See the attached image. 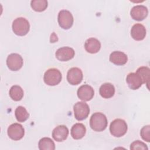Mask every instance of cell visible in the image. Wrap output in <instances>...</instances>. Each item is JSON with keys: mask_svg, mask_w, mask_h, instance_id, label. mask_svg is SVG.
<instances>
[{"mask_svg": "<svg viewBox=\"0 0 150 150\" xmlns=\"http://www.w3.org/2000/svg\"><path fill=\"white\" fill-rule=\"evenodd\" d=\"M107 124L106 116L101 112L94 113L90 120V127L93 130L97 132L104 131L107 128Z\"/></svg>", "mask_w": 150, "mask_h": 150, "instance_id": "cell-1", "label": "cell"}, {"mask_svg": "<svg viewBox=\"0 0 150 150\" xmlns=\"http://www.w3.org/2000/svg\"><path fill=\"white\" fill-rule=\"evenodd\" d=\"M12 27L15 34L18 36H25L29 31L30 24L25 18L19 17L13 21Z\"/></svg>", "mask_w": 150, "mask_h": 150, "instance_id": "cell-2", "label": "cell"}, {"mask_svg": "<svg viewBox=\"0 0 150 150\" xmlns=\"http://www.w3.org/2000/svg\"><path fill=\"white\" fill-rule=\"evenodd\" d=\"M128 127L126 122L122 119H115L111 122L110 126L111 134L115 137H121L127 131Z\"/></svg>", "mask_w": 150, "mask_h": 150, "instance_id": "cell-3", "label": "cell"}, {"mask_svg": "<svg viewBox=\"0 0 150 150\" xmlns=\"http://www.w3.org/2000/svg\"><path fill=\"white\" fill-rule=\"evenodd\" d=\"M62 79L61 72L57 69L52 68L46 70L43 76L44 82L48 86H54L60 83Z\"/></svg>", "mask_w": 150, "mask_h": 150, "instance_id": "cell-4", "label": "cell"}, {"mask_svg": "<svg viewBox=\"0 0 150 150\" xmlns=\"http://www.w3.org/2000/svg\"><path fill=\"white\" fill-rule=\"evenodd\" d=\"M73 110L74 117L78 121L84 120L90 114L88 105L83 101L77 102L73 106Z\"/></svg>", "mask_w": 150, "mask_h": 150, "instance_id": "cell-5", "label": "cell"}, {"mask_svg": "<svg viewBox=\"0 0 150 150\" xmlns=\"http://www.w3.org/2000/svg\"><path fill=\"white\" fill-rule=\"evenodd\" d=\"M59 26L63 29H70L73 24V16L71 13L67 10H62L59 12L57 16Z\"/></svg>", "mask_w": 150, "mask_h": 150, "instance_id": "cell-6", "label": "cell"}, {"mask_svg": "<svg viewBox=\"0 0 150 150\" xmlns=\"http://www.w3.org/2000/svg\"><path fill=\"white\" fill-rule=\"evenodd\" d=\"M23 61L22 56L18 53H11L6 59V65L12 71H18L23 66Z\"/></svg>", "mask_w": 150, "mask_h": 150, "instance_id": "cell-7", "label": "cell"}, {"mask_svg": "<svg viewBox=\"0 0 150 150\" xmlns=\"http://www.w3.org/2000/svg\"><path fill=\"white\" fill-rule=\"evenodd\" d=\"M7 133L9 137L14 141L21 139L25 135V130L22 125L13 123L8 128Z\"/></svg>", "mask_w": 150, "mask_h": 150, "instance_id": "cell-8", "label": "cell"}, {"mask_svg": "<svg viewBox=\"0 0 150 150\" xmlns=\"http://www.w3.org/2000/svg\"><path fill=\"white\" fill-rule=\"evenodd\" d=\"M83 72L78 67L70 69L67 74V80L69 83L73 86L80 84L83 80Z\"/></svg>", "mask_w": 150, "mask_h": 150, "instance_id": "cell-9", "label": "cell"}, {"mask_svg": "<svg viewBox=\"0 0 150 150\" xmlns=\"http://www.w3.org/2000/svg\"><path fill=\"white\" fill-rule=\"evenodd\" d=\"M75 52L70 47L64 46L58 49L56 53V57L60 61L66 62L73 59L74 56Z\"/></svg>", "mask_w": 150, "mask_h": 150, "instance_id": "cell-10", "label": "cell"}, {"mask_svg": "<svg viewBox=\"0 0 150 150\" xmlns=\"http://www.w3.org/2000/svg\"><path fill=\"white\" fill-rule=\"evenodd\" d=\"M148 14V8L142 5L134 6L130 11L132 18L135 21H141L145 19Z\"/></svg>", "mask_w": 150, "mask_h": 150, "instance_id": "cell-11", "label": "cell"}, {"mask_svg": "<svg viewBox=\"0 0 150 150\" xmlns=\"http://www.w3.org/2000/svg\"><path fill=\"white\" fill-rule=\"evenodd\" d=\"M77 94L80 100L84 101H88L93 98L94 95V91L91 86L88 84H84L79 88Z\"/></svg>", "mask_w": 150, "mask_h": 150, "instance_id": "cell-12", "label": "cell"}, {"mask_svg": "<svg viewBox=\"0 0 150 150\" xmlns=\"http://www.w3.org/2000/svg\"><path fill=\"white\" fill-rule=\"evenodd\" d=\"M69 135V129L64 125H58L52 131V137L57 142H62L66 139Z\"/></svg>", "mask_w": 150, "mask_h": 150, "instance_id": "cell-13", "label": "cell"}, {"mask_svg": "<svg viewBox=\"0 0 150 150\" xmlns=\"http://www.w3.org/2000/svg\"><path fill=\"white\" fill-rule=\"evenodd\" d=\"M146 30L145 26L141 23L134 25L131 29V35L135 40H142L145 38Z\"/></svg>", "mask_w": 150, "mask_h": 150, "instance_id": "cell-14", "label": "cell"}, {"mask_svg": "<svg viewBox=\"0 0 150 150\" xmlns=\"http://www.w3.org/2000/svg\"><path fill=\"white\" fill-rule=\"evenodd\" d=\"M126 81L128 87L131 90L138 89L143 84L140 76L136 73H130L126 77Z\"/></svg>", "mask_w": 150, "mask_h": 150, "instance_id": "cell-15", "label": "cell"}, {"mask_svg": "<svg viewBox=\"0 0 150 150\" xmlns=\"http://www.w3.org/2000/svg\"><path fill=\"white\" fill-rule=\"evenodd\" d=\"M110 61L115 65L122 66L127 62L128 57L122 52L114 51L110 55Z\"/></svg>", "mask_w": 150, "mask_h": 150, "instance_id": "cell-16", "label": "cell"}, {"mask_svg": "<svg viewBox=\"0 0 150 150\" xmlns=\"http://www.w3.org/2000/svg\"><path fill=\"white\" fill-rule=\"evenodd\" d=\"M84 48L88 53L91 54L96 53L100 50L101 43L98 39L94 38H91L86 41Z\"/></svg>", "mask_w": 150, "mask_h": 150, "instance_id": "cell-17", "label": "cell"}, {"mask_svg": "<svg viewBox=\"0 0 150 150\" xmlns=\"http://www.w3.org/2000/svg\"><path fill=\"white\" fill-rule=\"evenodd\" d=\"M86 132V127L81 123H76L71 129V135L74 139H80L84 137Z\"/></svg>", "mask_w": 150, "mask_h": 150, "instance_id": "cell-18", "label": "cell"}, {"mask_svg": "<svg viewBox=\"0 0 150 150\" xmlns=\"http://www.w3.org/2000/svg\"><path fill=\"white\" fill-rule=\"evenodd\" d=\"M99 93L103 98H110L115 94V87L112 84L105 83L100 86Z\"/></svg>", "mask_w": 150, "mask_h": 150, "instance_id": "cell-19", "label": "cell"}, {"mask_svg": "<svg viewBox=\"0 0 150 150\" xmlns=\"http://www.w3.org/2000/svg\"><path fill=\"white\" fill-rule=\"evenodd\" d=\"M9 96L10 97L15 101H18L22 100L23 97V89L18 85H14L12 86L9 90Z\"/></svg>", "mask_w": 150, "mask_h": 150, "instance_id": "cell-20", "label": "cell"}, {"mask_svg": "<svg viewBox=\"0 0 150 150\" xmlns=\"http://www.w3.org/2000/svg\"><path fill=\"white\" fill-rule=\"evenodd\" d=\"M38 147L40 150H54L55 149V144L50 138L44 137L39 141Z\"/></svg>", "mask_w": 150, "mask_h": 150, "instance_id": "cell-21", "label": "cell"}, {"mask_svg": "<svg viewBox=\"0 0 150 150\" xmlns=\"http://www.w3.org/2000/svg\"><path fill=\"white\" fill-rule=\"evenodd\" d=\"M136 73L140 76L142 80L143 84H146L147 86H148L150 79L149 68L146 66H141L137 70Z\"/></svg>", "mask_w": 150, "mask_h": 150, "instance_id": "cell-22", "label": "cell"}, {"mask_svg": "<svg viewBox=\"0 0 150 150\" xmlns=\"http://www.w3.org/2000/svg\"><path fill=\"white\" fill-rule=\"evenodd\" d=\"M15 117L18 121L21 122H23L26 121L29 117V114L26 108L22 106H18L15 111Z\"/></svg>", "mask_w": 150, "mask_h": 150, "instance_id": "cell-23", "label": "cell"}, {"mask_svg": "<svg viewBox=\"0 0 150 150\" xmlns=\"http://www.w3.org/2000/svg\"><path fill=\"white\" fill-rule=\"evenodd\" d=\"M48 2L46 0H33L30 2V6L36 12L44 11L47 7Z\"/></svg>", "mask_w": 150, "mask_h": 150, "instance_id": "cell-24", "label": "cell"}, {"mask_svg": "<svg viewBox=\"0 0 150 150\" xmlns=\"http://www.w3.org/2000/svg\"><path fill=\"white\" fill-rule=\"evenodd\" d=\"M149 132H150V126L149 125L143 127L140 131V135H141L142 138L144 141H145L148 142H149L150 141Z\"/></svg>", "mask_w": 150, "mask_h": 150, "instance_id": "cell-25", "label": "cell"}, {"mask_svg": "<svg viewBox=\"0 0 150 150\" xmlns=\"http://www.w3.org/2000/svg\"><path fill=\"white\" fill-rule=\"evenodd\" d=\"M130 149L132 150L135 149H148L147 145L143 142L137 140L132 142L130 145Z\"/></svg>", "mask_w": 150, "mask_h": 150, "instance_id": "cell-26", "label": "cell"}]
</instances>
